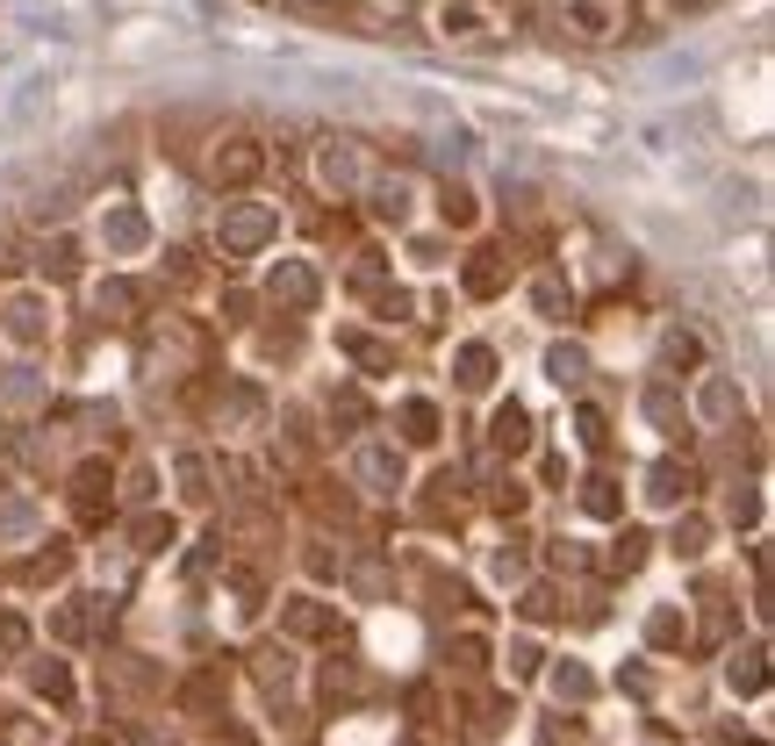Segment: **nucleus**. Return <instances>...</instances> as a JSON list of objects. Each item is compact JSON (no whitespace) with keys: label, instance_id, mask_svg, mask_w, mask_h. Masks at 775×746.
Listing matches in <instances>:
<instances>
[{"label":"nucleus","instance_id":"14","mask_svg":"<svg viewBox=\"0 0 775 746\" xmlns=\"http://www.w3.org/2000/svg\"><path fill=\"white\" fill-rule=\"evenodd\" d=\"M582 374V352H553V381H574Z\"/></svg>","mask_w":775,"mask_h":746},{"label":"nucleus","instance_id":"4","mask_svg":"<svg viewBox=\"0 0 775 746\" xmlns=\"http://www.w3.org/2000/svg\"><path fill=\"white\" fill-rule=\"evenodd\" d=\"M101 237H108V252H137V244H144V216L137 209H116L101 223Z\"/></svg>","mask_w":775,"mask_h":746},{"label":"nucleus","instance_id":"3","mask_svg":"<svg viewBox=\"0 0 775 746\" xmlns=\"http://www.w3.org/2000/svg\"><path fill=\"white\" fill-rule=\"evenodd\" d=\"M208 173L238 187V180H252V173H258V151H252V144H230V151H216V158H208Z\"/></svg>","mask_w":775,"mask_h":746},{"label":"nucleus","instance_id":"1","mask_svg":"<svg viewBox=\"0 0 775 746\" xmlns=\"http://www.w3.org/2000/svg\"><path fill=\"white\" fill-rule=\"evenodd\" d=\"M280 230L274 209H230L223 216V252H252V244H266Z\"/></svg>","mask_w":775,"mask_h":746},{"label":"nucleus","instance_id":"13","mask_svg":"<svg viewBox=\"0 0 775 746\" xmlns=\"http://www.w3.org/2000/svg\"><path fill=\"white\" fill-rule=\"evenodd\" d=\"M589 510H596V517H610V510H618V496H610V481H589Z\"/></svg>","mask_w":775,"mask_h":746},{"label":"nucleus","instance_id":"7","mask_svg":"<svg viewBox=\"0 0 775 746\" xmlns=\"http://www.w3.org/2000/svg\"><path fill=\"white\" fill-rule=\"evenodd\" d=\"M460 388H488V352H482V345L460 352Z\"/></svg>","mask_w":775,"mask_h":746},{"label":"nucleus","instance_id":"11","mask_svg":"<svg viewBox=\"0 0 775 746\" xmlns=\"http://www.w3.org/2000/svg\"><path fill=\"white\" fill-rule=\"evenodd\" d=\"M374 209H380V216H396V223H402V209H410V194H402V187H380V194H374Z\"/></svg>","mask_w":775,"mask_h":746},{"label":"nucleus","instance_id":"6","mask_svg":"<svg viewBox=\"0 0 775 746\" xmlns=\"http://www.w3.org/2000/svg\"><path fill=\"white\" fill-rule=\"evenodd\" d=\"M324 180H330L338 194H352V187H360V158H352V151H330V158H324Z\"/></svg>","mask_w":775,"mask_h":746},{"label":"nucleus","instance_id":"5","mask_svg":"<svg viewBox=\"0 0 775 746\" xmlns=\"http://www.w3.org/2000/svg\"><path fill=\"white\" fill-rule=\"evenodd\" d=\"M467 288H474V295L502 288V252H474V266H467Z\"/></svg>","mask_w":775,"mask_h":746},{"label":"nucleus","instance_id":"12","mask_svg":"<svg viewBox=\"0 0 775 746\" xmlns=\"http://www.w3.org/2000/svg\"><path fill=\"white\" fill-rule=\"evenodd\" d=\"M646 409H654V424H675V395H668V388H646Z\"/></svg>","mask_w":775,"mask_h":746},{"label":"nucleus","instance_id":"9","mask_svg":"<svg viewBox=\"0 0 775 746\" xmlns=\"http://www.w3.org/2000/svg\"><path fill=\"white\" fill-rule=\"evenodd\" d=\"M654 496H661V503L689 496V474H682V467H654Z\"/></svg>","mask_w":775,"mask_h":746},{"label":"nucleus","instance_id":"8","mask_svg":"<svg viewBox=\"0 0 775 746\" xmlns=\"http://www.w3.org/2000/svg\"><path fill=\"white\" fill-rule=\"evenodd\" d=\"M496 445L502 452H524V409H502V417H496Z\"/></svg>","mask_w":775,"mask_h":746},{"label":"nucleus","instance_id":"2","mask_svg":"<svg viewBox=\"0 0 775 746\" xmlns=\"http://www.w3.org/2000/svg\"><path fill=\"white\" fill-rule=\"evenodd\" d=\"M266 288H274V302H288V309H310V302H316V273L302 259H280Z\"/></svg>","mask_w":775,"mask_h":746},{"label":"nucleus","instance_id":"10","mask_svg":"<svg viewBox=\"0 0 775 746\" xmlns=\"http://www.w3.org/2000/svg\"><path fill=\"white\" fill-rule=\"evenodd\" d=\"M402 424H410V438H431V424H438V417H431V402H410V409H402Z\"/></svg>","mask_w":775,"mask_h":746}]
</instances>
